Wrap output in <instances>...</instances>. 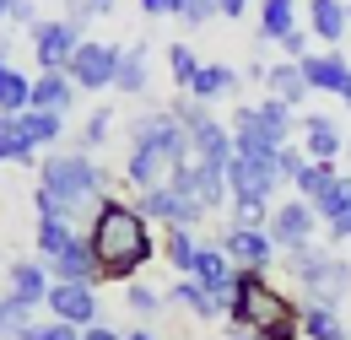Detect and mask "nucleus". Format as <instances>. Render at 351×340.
<instances>
[{"mask_svg":"<svg viewBox=\"0 0 351 340\" xmlns=\"http://www.w3.org/2000/svg\"><path fill=\"white\" fill-rule=\"evenodd\" d=\"M287 178L276 162H265V157H238L232 151V162H227V195L232 200H276V189H281Z\"/></svg>","mask_w":351,"mask_h":340,"instance_id":"9","label":"nucleus"},{"mask_svg":"<svg viewBox=\"0 0 351 340\" xmlns=\"http://www.w3.org/2000/svg\"><path fill=\"white\" fill-rule=\"evenodd\" d=\"M217 16H227V22H243V16H249V0H217Z\"/></svg>","mask_w":351,"mask_h":340,"instance_id":"46","label":"nucleus"},{"mask_svg":"<svg viewBox=\"0 0 351 340\" xmlns=\"http://www.w3.org/2000/svg\"><path fill=\"white\" fill-rule=\"evenodd\" d=\"M27 319H33L27 308H16V302H11L5 292H0V340H11L16 330H22V324H27Z\"/></svg>","mask_w":351,"mask_h":340,"instance_id":"41","label":"nucleus"},{"mask_svg":"<svg viewBox=\"0 0 351 340\" xmlns=\"http://www.w3.org/2000/svg\"><path fill=\"white\" fill-rule=\"evenodd\" d=\"M346 130L335 114H303L298 119V146L308 151V162H341V151H346Z\"/></svg>","mask_w":351,"mask_h":340,"instance_id":"13","label":"nucleus"},{"mask_svg":"<svg viewBox=\"0 0 351 340\" xmlns=\"http://www.w3.org/2000/svg\"><path fill=\"white\" fill-rule=\"evenodd\" d=\"M265 92H270V97H281V103H292V108H303V103H308L303 65H298V60H276V65L265 71Z\"/></svg>","mask_w":351,"mask_h":340,"instance_id":"25","label":"nucleus"},{"mask_svg":"<svg viewBox=\"0 0 351 340\" xmlns=\"http://www.w3.org/2000/svg\"><path fill=\"white\" fill-rule=\"evenodd\" d=\"M324 232H330V249H341V243H351V216H341V221H330Z\"/></svg>","mask_w":351,"mask_h":340,"instance_id":"47","label":"nucleus"},{"mask_svg":"<svg viewBox=\"0 0 351 340\" xmlns=\"http://www.w3.org/2000/svg\"><path fill=\"white\" fill-rule=\"evenodd\" d=\"M0 119H5V114H0Z\"/></svg>","mask_w":351,"mask_h":340,"instance_id":"57","label":"nucleus"},{"mask_svg":"<svg viewBox=\"0 0 351 340\" xmlns=\"http://www.w3.org/2000/svg\"><path fill=\"white\" fill-rule=\"evenodd\" d=\"M65 119H71V114H54V108H27V114H22V130L33 135V146H38V151H54V146L65 141Z\"/></svg>","mask_w":351,"mask_h":340,"instance_id":"29","label":"nucleus"},{"mask_svg":"<svg viewBox=\"0 0 351 340\" xmlns=\"http://www.w3.org/2000/svg\"><path fill=\"white\" fill-rule=\"evenodd\" d=\"M125 308H130L135 319H157V313L168 308V292H157V287H146V281L135 276V281H125Z\"/></svg>","mask_w":351,"mask_h":340,"instance_id":"34","label":"nucleus"},{"mask_svg":"<svg viewBox=\"0 0 351 340\" xmlns=\"http://www.w3.org/2000/svg\"><path fill=\"white\" fill-rule=\"evenodd\" d=\"M313 211H319V221L330 227V221H341V216H351V173H335L330 178V189L319 195V200H308Z\"/></svg>","mask_w":351,"mask_h":340,"instance_id":"31","label":"nucleus"},{"mask_svg":"<svg viewBox=\"0 0 351 340\" xmlns=\"http://www.w3.org/2000/svg\"><path fill=\"white\" fill-rule=\"evenodd\" d=\"M119 49L125 43L108 38H82V49L71 54L65 76L76 82V92H114V76H119Z\"/></svg>","mask_w":351,"mask_h":340,"instance_id":"5","label":"nucleus"},{"mask_svg":"<svg viewBox=\"0 0 351 340\" xmlns=\"http://www.w3.org/2000/svg\"><path fill=\"white\" fill-rule=\"evenodd\" d=\"M141 16H152V22L157 16H173V0H141Z\"/></svg>","mask_w":351,"mask_h":340,"instance_id":"49","label":"nucleus"},{"mask_svg":"<svg viewBox=\"0 0 351 340\" xmlns=\"http://www.w3.org/2000/svg\"><path fill=\"white\" fill-rule=\"evenodd\" d=\"M152 86V38H130L119 49V76H114V92L125 97H141Z\"/></svg>","mask_w":351,"mask_h":340,"instance_id":"19","label":"nucleus"},{"mask_svg":"<svg viewBox=\"0 0 351 340\" xmlns=\"http://www.w3.org/2000/svg\"><path fill=\"white\" fill-rule=\"evenodd\" d=\"M49 276L54 281H82V287H103V270H97V254H92L87 232H76L60 254L49 259Z\"/></svg>","mask_w":351,"mask_h":340,"instance_id":"17","label":"nucleus"},{"mask_svg":"<svg viewBox=\"0 0 351 340\" xmlns=\"http://www.w3.org/2000/svg\"><path fill=\"white\" fill-rule=\"evenodd\" d=\"M341 157H346V173H351V141H346V151H341Z\"/></svg>","mask_w":351,"mask_h":340,"instance_id":"54","label":"nucleus"},{"mask_svg":"<svg viewBox=\"0 0 351 340\" xmlns=\"http://www.w3.org/2000/svg\"><path fill=\"white\" fill-rule=\"evenodd\" d=\"M189 276H195V281H200V287H206V292L221 302V313H227V302H232V281H238V265L227 259V249L200 238V249H195V265H189Z\"/></svg>","mask_w":351,"mask_h":340,"instance_id":"15","label":"nucleus"},{"mask_svg":"<svg viewBox=\"0 0 351 340\" xmlns=\"http://www.w3.org/2000/svg\"><path fill=\"white\" fill-rule=\"evenodd\" d=\"M200 65H206V60H200L189 43H168V82H173L178 92H189V82L200 76Z\"/></svg>","mask_w":351,"mask_h":340,"instance_id":"36","label":"nucleus"},{"mask_svg":"<svg viewBox=\"0 0 351 340\" xmlns=\"http://www.w3.org/2000/svg\"><path fill=\"white\" fill-rule=\"evenodd\" d=\"M341 103H346V114H351V92H346V97H341Z\"/></svg>","mask_w":351,"mask_h":340,"instance_id":"55","label":"nucleus"},{"mask_svg":"<svg viewBox=\"0 0 351 340\" xmlns=\"http://www.w3.org/2000/svg\"><path fill=\"white\" fill-rule=\"evenodd\" d=\"M168 308H184V313H195V319H206V324H211V319H227V313H221V302L211 298L195 276H178L173 287H168Z\"/></svg>","mask_w":351,"mask_h":340,"instance_id":"22","label":"nucleus"},{"mask_svg":"<svg viewBox=\"0 0 351 340\" xmlns=\"http://www.w3.org/2000/svg\"><path fill=\"white\" fill-rule=\"evenodd\" d=\"M292 27H303L298 22V0H260V22H254V43H276L287 38Z\"/></svg>","mask_w":351,"mask_h":340,"instance_id":"21","label":"nucleus"},{"mask_svg":"<svg viewBox=\"0 0 351 340\" xmlns=\"http://www.w3.org/2000/svg\"><path fill=\"white\" fill-rule=\"evenodd\" d=\"M82 340H125V335H119L114 324H103V319H97V324H87V330H82Z\"/></svg>","mask_w":351,"mask_h":340,"instance_id":"48","label":"nucleus"},{"mask_svg":"<svg viewBox=\"0 0 351 340\" xmlns=\"http://www.w3.org/2000/svg\"><path fill=\"white\" fill-rule=\"evenodd\" d=\"M265 232H270L276 254H292V249H308V243H313V232H319V211L308 206L303 195H292V200L270 206V221H265Z\"/></svg>","mask_w":351,"mask_h":340,"instance_id":"7","label":"nucleus"},{"mask_svg":"<svg viewBox=\"0 0 351 340\" xmlns=\"http://www.w3.org/2000/svg\"><path fill=\"white\" fill-rule=\"evenodd\" d=\"M5 16H11V0H0V27H5Z\"/></svg>","mask_w":351,"mask_h":340,"instance_id":"53","label":"nucleus"},{"mask_svg":"<svg viewBox=\"0 0 351 340\" xmlns=\"http://www.w3.org/2000/svg\"><path fill=\"white\" fill-rule=\"evenodd\" d=\"M254 119L265 125V135L276 141V146H287V141H298V108L292 103H281V97H254Z\"/></svg>","mask_w":351,"mask_h":340,"instance_id":"24","label":"nucleus"},{"mask_svg":"<svg viewBox=\"0 0 351 340\" xmlns=\"http://www.w3.org/2000/svg\"><path fill=\"white\" fill-rule=\"evenodd\" d=\"M76 82L65 71H33V103L27 108H54V114H71L76 108Z\"/></svg>","mask_w":351,"mask_h":340,"instance_id":"20","label":"nucleus"},{"mask_svg":"<svg viewBox=\"0 0 351 340\" xmlns=\"http://www.w3.org/2000/svg\"><path fill=\"white\" fill-rule=\"evenodd\" d=\"M0 162L38 168V146H33V135L22 130V114H5V119H0Z\"/></svg>","mask_w":351,"mask_h":340,"instance_id":"26","label":"nucleus"},{"mask_svg":"<svg viewBox=\"0 0 351 340\" xmlns=\"http://www.w3.org/2000/svg\"><path fill=\"white\" fill-rule=\"evenodd\" d=\"M195 249H200V232H195V227H162V243H157V254L168 259L178 276H189Z\"/></svg>","mask_w":351,"mask_h":340,"instance_id":"28","label":"nucleus"},{"mask_svg":"<svg viewBox=\"0 0 351 340\" xmlns=\"http://www.w3.org/2000/svg\"><path fill=\"white\" fill-rule=\"evenodd\" d=\"M178 162L168 151H157V146H125V189L141 195V189H157V184H168V173Z\"/></svg>","mask_w":351,"mask_h":340,"instance_id":"16","label":"nucleus"},{"mask_svg":"<svg viewBox=\"0 0 351 340\" xmlns=\"http://www.w3.org/2000/svg\"><path fill=\"white\" fill-rule=\"evenodd\" d=\"M49 319H65L76 330H87L103 319V302H97V287H82V281H54L49 287V302H44Z\"/></svg>","mask_w":351,"mask_h":340,"instance_id":"11","label":"nucleus"},{"mask_svg":"<svg viewBox=\"0 0 351 340\" xmlns=\"http://www.w3.org/2000/svg\"><path fill=\"white\" fill-rule=\"evenodd\" d=\"M303 16H308V33H313V43H324V49H341V43H346V33H351L346 0H308Z\"/></svg>","mask_w":351,"mask_h":340,"instance_id":"18","label":"nucleus"},{"mask_svg":"<svg viewBox=\"0 0 351 340\" xmlns=\"http://www.w3.org/2000/svg\"><path fill=\"white\" fill-rule=\"evenodd\" d=\"M38 189H49L54 200H65L71 211L82 216V227H87L92 206L103 195H114L108 189V168L92 151H82V146H54V151H44L38 157Z\"/></svg>","mask_w":351,"mask_h":340,"instance_id":"3","label":"nucleus"},{"mask_svg":"<svg viewBox=\"0 0 351 340\" xmlns=\"http://www.w3.org/2000/svg\"><path fill=\"white\" fill-rule=\"evenodd\" d=\"M38 5H44V0H11V16H5V27H22V33H27V27L44 16Z\"/></svg>","mask_w":351,"mask_h":340,"instance_id":"43","label":"nucleus"},{"mask_svg":"<svg viewBox=\"0 0 351 340\" xmlns=\"http://www.w3.org/2000/svg\"><path fill=\"white\" fill-rule=\"evenodd\" d=\"M303 340H351L341 308H330V302H303Z\"/></svg>","mask_w":351,"mask_h":340,"instance_id":"27","label":"nucleus"},{"mask_svg":"<svg viewBox=\"0 0 351 340\" xmlns=\"http://www.w3.org/2000/svg\"><path fill=\"white\" fill-rule=\"evenodd\" d=\"M298 65H303L308 92H330V97H346L351 92V60L341 49H308Z\"/></svg>","mask_w":351,"mask_h":340,"instance_id":"14","label":"nucleus"},{"mask_svg":"<svg viewBox=\"0 0 351 340\" xmlns=\"http://www.w3.org/2000/svg\"><path fill=\"white\" fill-rule=\"evenodd\" d=\"M60 16H65V22H76V27L87 33V27H92V16H97V11H92L87 0H65V11H60Z\"/></svg>","mask_w":351,"mask_h":340,"instance_id":"45","label":"nucleus"},{"mask_svg":"<svg viewBox=\"0 0 351 340\" xmlns=\"http://www.w3.org/2000/svg\"><path fill=\"white\" fill-rule=\"evenodd\" d=\"M227 324L254 330L260 340H303V302L281 292L270 281V270H238L232 302H227Z\"/></svg>","mask_w":351,"mask_h":340,"instance_id":"2","label":"nucleus"},{"mask_svg":"<svg viewBox=\"0 0 351 340\" xmlns=\"http://www.w3.org/2000/svg\"><path fill=\"white\" fill-rule=\"evenodd\" d=\"M82 27L76 22H65V16H38L33 27H27V49H33V60H38V71H65L71 65V54L82 49Z\"/></svg>","mask_w":351,"mask_h":340,"instance_id":"6","label":"nucleus"},{"mask_svg":"<svg viewBox=\"0 0 351 340\" xmlns=\"http://www.w3.org/2000/svg\"><path fill=\"white\" fill-rule=\"evenodd\" d=\"M87 243L92 254H97V270H103V287H125L135 281L152 259H157V232H152V221L141 216L135 200L125 195H103L87 216Z\"/></svg>","mask_w":351,"mask_h":340,"instance_id":"1","label":"nucleus"},{"mask_svg":"<svg viewBox=\"0 0 351 340\" xmlns=\"http://www.w3.org/2000/svg\"><path fill=\"white\" fill-rule=\"evenodd\" d=\"M0 65H16V38L0 27Z\"/></svg>","mask_w":351,"mask_h":340,"instance_id":"50","label":"nucleus"},{"mask_svg":"<svg viewBox=\"0 0 351 340\" xmlns=\"http://www.w3.org/2000/svg\"><path fill=\"white\" fill-rule=\"evenodd\" d=\"M173 22H184V27L217 22V0H173Z\"/></svg>","mask_w":351,"mask_h":340,"instance_id":"38","label":"nucleus"},{"mask_svg":"<svg viewBox=\"0 0 351 340\" xmlns=\"http://www.w3.org/2000/svg\"><path fill=\"white\" fill-rule=\"evenodd\" d=\"M60 5H65V0H60Z\"/></svg>","mask_w":351,"mask_h":340,"instance_id":"58","label":"nucleus"},{"mask_svg":"<svg viewBox=\"0 0 351 340\" xmlns=\"http://www.w3.org/2000/svg\"><path fill=\"white\" fill-rule=\"evenodd\" d=\"M125 340H157V335H152V330L141 324V330H125Z\"/></svg>","mask_w":351,"mask_h":340,"instance_id":"51","label":"nucleus"},{"mask_svg":"<svg viewBox=\"0 0 351 340\" xmlns=\"http://www.w3.org/2000/svg\"><path fill=\"white\" fill-rule=\"evenodd\" d=\"M49 287H54V276H49V265L38 254H33V259H5V298L16 302V308L44 313Z\"/></svg>","mask_w":351,"mask_h":340,"instance_id":"10","label":"nucleus"},{"mask_svg":"<svg viewBox=\"0 0 351 340\" xmlns=\"http://www.w3.org/2000/svg\"><path fill=\"white\" fill-rule=\"evenodd\" d=\"M346 11H351V0H346Z\"/></svg>","mask_w":351,"mask_h":340,"instance_id":"56","label":"nucleus"},{"mask_svg":"<svg viewBox=\"0 0 351 340\" xmlns=\"http://www.w3.org/2000/svg\"><path fill=\"white\" fill-rule=\"evenodd\" d=\"M108 135H114V108H108V103H97L87 119H82V130H76V146L97 157V151L108 146Z\"/></svg>","mask_w":351,"mask_h":340,"instance_id":"33","label":"nucleus"},{"mask_svg":"<svg viewBox=\"0 0 351 340\" xmlns=\"http://www.w3.org/2000/svg\"><path fill=\"white\" fill-rule=\"evenodd\" d=\"M281 270L298 281L303 302H330V308H341V302L351 298V259H341V249H319V243L292 249V254H281Z\"/></svg>","mask_w":351,"mask_h":340,"instance_id":"4","label":"nucleus"},{"mask_svg":"<svg viewBox=\"0 0 351 340\" xmlns=\"http://www.w3.org/2000/svg\"><path fill=\"white\" fill-rule=\"evenodd\" d=\"M0 259H5V254H0Z\"/></svg>","mask_w":351,"mask_h":340,"instance_id":"59","label":"nucleus"},{"mask_svg":"<svg viewBox=\"0 0 351 340\" xmlns=\"http://www.w3.org/2000/svg\"><path fill=\"white\" fill-rule=\"evenodd\" d=\"M243 86V76L232 71V65H221V60H206L200 65V76L189 82V97H200V103H221V97H232Z\"/></svg>","mask_w":351,"mask_h":340,"instance_id":"23","label":"nucleus"},{"mask_svg":"<svg viewBox=\"0 0 351 340\" xmlns=\"http://www.w3.org/2000/svg\"><path fill=\"white\" fill-rule=\"evenodd\" d=\"M92 11H97V16H108V11H114V0H87Z\"/></svg>","mask_w":351,"mask_h":340,"instance_id":"52","label":"nucleus"},{"mask_svg":"<svg viewBox=\"0 0 351 340\" xmlns=\"http://www.w3.org/2000/svg\"><path fill=\"white\" fill-rule=\"evenodd\" d=\"M227 206H232V216H227L232 227H265L270 221V200H227Z\"/></svg>","mask_w":351,"mask_h":340,"instance_id":"40","label":"nucleus"},{"mask_svg":"<svg viewBox=\"0 0 351 340\" xmlns=\"http://www.w3.org/2000/svg\"><path fill=\"white\" fill-rule=\"evenodd\" d=\"M76 232H82V227H71V221H49V216H38V227H33V254L49 265V259L60 254V249H65Z\"/></svg>","mask_w":351,"mask_h":340,"instance_id":"32","label":"nucleus"},{"mask_svg":"<svg viewBox=\"0 0 351 340\" xmlns=\"http://www.w3.org/2000/svg\"><path fill=\"white\" fill-rule=\"evenodd\" d=\"M217 243L227 249V259H232L238 270H270V265L281 259V254H276V243H270V232H265V227H232V221H227Z\"/></svg>","mask_w":351,"mask_h":340,"instance_id":"12","label":"nucleus"},{"mask_svg":"<svg viewBox=\"0 0 351 340\" xmlns=\"http://www.w3.org/2000/svg\"><path fill=\"white\" fill-rule=\"evenodd\" d=\"M303 162H308V151L298 146V141H287V146L276 151V168H281V178H287V184H292V178L303 173Z\"/></svg>","mask_w":351,"mask_h":340,"instance_id":"42","label":"nucleus"},{"mask_svg":"<svg viewBox=\"0 0 351 340\" xmlns=\"http://www.w3.org/2000/svg\"><path fill=\"white\" fill-rule=\"evenodd\" d=\"M135 206H141V216H146V221H157V227H195V232H200V227L211 221V216L200 211L195 200H184L173 184L141 189V195H135Z\"/></svg>","mask_w":351,"mask_h":340,"instance_id":"8","label":"nucleus"},{"mask_svg":"<svg viewBox=\"0 0 351 340\" xmlns=\"http://www.w3.org/2000/svg\"><path fill=\"white\" fill-rule=\"evenodd\" d=\"M308 38H313V33H308V27H292V33H287V38L276 43V49H281V60H303V54H308Z\"/></svg>","mask_w":351,"mask_h":340,"instance_id":"44","label":"nucleus"},{"mask_svg":"<svg viewBox=\"0 0 351 340\" xmlns=\"http://www.w3.org/2000/svg\"><path fill=\"white\" fill-rule=\"evenodd\" d=\"M33 211H38V216H49V221H71V227H82V216L71 211L65 200H54L49 189H38V184H33Z\"/></svg>","mask_w":351,"mask_h":340,"instance_id":"39","label":"nucleus"},{"mask_svg":"<svg viewBox=\"0 0 351 340\" xmlns=\"http://www.w3.org/2000/svg\"><path fill=\"white\" fill-rule=\"evenodd\" d=\"M33 103V76L22 65H0V114H27Z\"/></svg>","mask_w":351,"mask_h":340,"instance_id":"30","label":"nucleus"},{"mask_svg":"<svg viewBox=\"0 0 351 340\" xmlns=\"http://www.w3.org/2000/svg\"><path fill=\"white\" fill-rule=\"evenodd\" d=\"M341 173V162H303V173L292 178V195H303V200H319L324 189H330V178Z\"/></svg>","mask_w":351,"mask_h":340,"instance_id":"37","label":"nucleus"},{"mask_svg":"<svg viewBox=\"0 0 351 340\" xmlns=\"http://www.w3.org/2000/svg\"><path fill=\"white\" fill-rule=\"evenodd\" d=\"M11 340H82V330L76 324H65V319H49V313H33L22 330Z\"/></svg>","mask_w":351,"mask_h":340,"instance_id":"35","label":"nucleus"}]
</instances>
